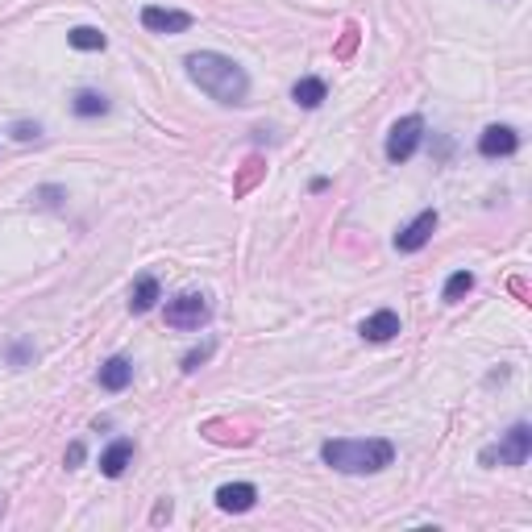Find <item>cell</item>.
Segmentation results:
<instances>
[{
  "mask_svg": "<svg viewBox=\"0 0 532 532\" xmlns=\"http://www.w3.org/2000/svg\"><path fill=\"white\" fill-rule=\"evenodd\" d=\"M258 167H262V162H258V158H250V162H245V175H242V183H237V192H245V187H250V183H254Z\"/></svg>",
  "mask_w": 532,
  "mask_h": 532,
  "instance_id": "obj_19",
  "label": "cell"
},
{
  "mask_svg": "<svg viewBox=\"0 0 532 532\" xmlns=\"http://www.w3.org/2000/svg\"><path fill=\"white\" fill-rule=\"evenodd\" d=\"M436 233V212L433 208H424L420 217L411 220V225H403V229L395 233V250L399 254H416V250H424L428 245V237Z\"/></svg>",
  "mask_w": 532,
  "mask_h": 532,
  "instance_id": "obj_6",
  "label": "cell"
},
{
  "mask_svg": "<svg viewBox=\"0 0 532 532\" xmlns=\"http://www.w3.org/2000/svg\"><path fill=\"white\" fill-rule=\"evenodd\" d=\"M399 333V316L391 308H378L375 316H366L362 320V337L366 341H391Z\"/></svg>",
  "mask_w": 532,
  "mask_h": 532,
  "instance_id": "obj_11",
  "label": "cell"
},
{
  "mask_svg": "<svg viewBox=\"0 0 532 532\" xmlns=\"http://www.w3.org/2000/svg\"><path fill=\"white\" fill-rule=\"evenodd\" d=\"M424 142V117H403V121H395L391 125V133H387V158L391 162H408L411 154H416V145Z\"/></svg>",
  "mask_w": 532,
  "mask_h": 532,
  "instance_id": "obj_5",
  "label": "cell"
},
{
  "mask_svg": "<svg viewBox=\"0 0 532 532\" xmlns=\"http://www.w3.org/2000/svg\"><path fill=\"white\" fill-rule=\"evenodd\" d=\"M75 50H104V34H100L96 25H75L71 34H67Z\"/></svg>",
  "mask_w": 532,
  "mask_h": 532,
  "instance_id": "obj_16",
  "label": "cell"
},
{
  "mask_svg": "<svg viewBox=\"0 0 532 532\" xmlns=\"http://www.w3.org/2000/svg\"><path fill=\"white\" fill-rule=\"evenodd\" d=\"M208 353H212V341L200 345V350H192V353H183V370H200V362H208Z\"/></svg>",
  "mask_w": 532,
  "mask_h": 532,
  "instance_id": "obj_18",
  "label": "cell"
},
{
  "mask_svg": "<svg viewBox=\"0 0 532 532\" xmlns=\"http://www.w3.org/2000/svg\"><path fill=\"white\" fill-rule=\"evenodd\" d=\"M162 300V287H158V278L154 275H142L137 283H133V291H129V312H150L154 303Z\"/></svg>",
  "mask_w": 532,
  "mask_h": 532,
  "instance_id": "obj_12",
  "label": "cell"
},
{
  "mask_svg": "<svg viewBox=\"0 0 532 532\" xmlns=\"http://www.w3.org/2000/svg\"><path fill=\"white\" fill-rule=\"evenodd\" d=\"M470 287H474V275H470V270H458V275H449L445 291H441V300H445V303H458Z\"/></svg>",
  "mask_w": 532,
  "mask_h": 532,
  "instance_id": "obj_17",
  "label": "cell"
},
{
  "mask_svg": "<svg viewBox=\"0 0 532 532\" xmlns=\"http://www.w3.org/2000/svg\"><path fill=\"white\" fill-rule=\"evenodd\" d=\"M320 458L341 474H378L395 461V445L387 436H337L320 445Z\"/></svg>",
  "mask_w": 532,
  "mask_h": 532,
  "instance_id": "obj_2",
  "label": "cell"
},
{
  "mask_svg": "<svg viewBox=\"0 0 532 532\" xmlns=\"http://www.w3.org/2000/svg\"><path fill=\"white\" fill-rule=\"evenodd\" d=\"M37 125H17V129H12V137H21V142H29V137H37Z\"/></svg>",
  "mask_w": 532,
  "mask_h": 532,
  "instance_id": "obj_20",
  "label": "cell"
},
{
  "mask_svg": "<svg viewBox=\"0 0 532 532\" xmlns=\"http://www.w3.org/2000/svg\"><path fill=\"white\" fill-rule=\"evenodd\" d=\"M133 383V362L129 358H109L100 366V387L104 391H125Z\"/></svg>",
  "mask_w": 532,
  "mask_h": 532,
  "instance_id": "obj_13",
  "label": "cell"
},
{
  "mask_svg": "<svg viewBox=\"0 0 532 532\" xmlns=\"http://www.w3.org/2000/svg\"><path fill=\"white\" fill-rule=\"evenodd\" d=\"M208 316H212V308H208V300L200 291H183V295L167 300V325L170 328H200V325H208Z\"/></svg>",
  "mask_w": 532,
  "mask_h": 532,
  "instance_id": "obj_4",
  "label": "cell"
},
{
  "mask_svg": "<svg viewBox=\"0 0 532 532\" xmlns=\"http://www.w3.org/2000/svg\"><path fill=\"white\" fill-rule=\"evenodd\" d=\"M79 461H84V445H79V441H75V445L67 449V466H79Z\"/></svg>",
  "mask_w": 532,
  "mask_h": 532,
  "instance_id": "obj_21",
  "label": "cell"
},
{
  "mask_svg": "<svg viewBox=\"0 0 532 532\" xmlns=\"http://www.w3.org/2000/svg\"><path fill=\"white\" fill-rule=\"evenodd\" d=\"M167 516H170V499H162V503L154 508V520H167Z\"/></svg>",
  "mask_w": 532,
  "mask_h": 532,
  "instance_id": "obj_23",
  "label": "cell"
},
{
  "mask_svg": "<svg viewBox=\"0 0 532 532\" xmlns=\"http://www.w3.org/2000/svg\"><path fill=\"white\" fill-rule=\"evenodd\" d=\"M187 75H192L200 92L217 100V104H245L250 96V75L229 59V54H217V50H195L187 54Z\"/></svg>",
  "mask_w": 532,
  "mask_h": 532,
  "instance_id": "obj_1",
  "label": "cell"
},
{
  "mask_svg": "<svg viewBox=\"0 0 532 532\" xmlns=\"http://www.w3.org/2000/svg\"><path fill=\"white\" fill-rule=\"evenodd\" d=\"M142 25H145V29H154V34H187V29H192V12L162 9V4H145V9H142Z\"/></svg>",
  "mask_w": 532,
  "mask_h": 532,
  "instance_id": "obj_7",
  "label": "cell"
},
{
  "mask_svg": "<svg viewBox=\"0 0 532 532\" xmlns=\"http://www.w3.org/2000/svg\"><path fill=\"white\" fill-rule=\"evenodd\" d=\"M520 150V133L511 125H486L483 137H478V154L483 158H508Z\"/></svg>",
  "mask_w": 532,
  "mask_h": 532,
  "instance_id": "obj_8",
  "label": "cell"
},
{
  "mask_svg": "<svg viewBox=\"0 0 532 532\" xmlns=\"http://www.w3.org/2000/svg\"><path fill=\"white\" fill-rule=\"evenodd\" d=\"M254 499H258V491L250 483H225L217 491V508L220 511H250Z\"/></svg>",
  "mask_w": 532,
  "mask_h": 532,
  "instance_id": "obj_10",
  "label": "cell"
},
{
  "mask_svg": "<svg viewBox=\"0 0 532 532\" xmlns=\"http://www.w3.org/2000/svg\"><path fill=\"white\" fill-rule=\"evenodd\" d=\"M353 42H358V29H353V25H350V29H345V42H341V54H350V50H353Z\"/></svg>",
  "mask_w": 532,
  "mask_h": 532,
  "instance_id": "obj_22",
  "label": "cell"
},
{
  "mask_svg": "<svg viewBox=\"0 0 532 532\" xmlns=\"http://www.w3.org/2000/svg\"><path fill=\"white\" fill-rule=\"evenodd\" d=\"M325 96H328V87H325V79H316V75H303L300 84L291 87V100H295L300 109H320Z\"/></svg>",
  "mask_w": 532,
  "mask_h": 532,
  "instance_id": "obj_14",
  "label": "cell"
},
{
  "mask_svg": "<svg viewBox=\"0 0 532 532\" xmlns=\"http://www.w3.org/2000/svg\"><path fill=\"white\" fill-rule=\"evenodd\" d=\"M528 453H532V428L528 424H511L508 433H503V441H499V445H486L483 453H478V461H483V466H524V461H528Z\"/></svg>",
  "mask_w": 532,
  "mask_h": 532,
  "instance_id": "obj_3",
  "label": "cell"
},
{
  "mask_svg": "<svg viewBox=\"0 0 532 532\" xmlns=\"http://www.w3.org/2000/svg\"><path fill=\"white\" fill-rule=\"evenodd\" d=\"M71 109H75V117H104L109 112V96H100V92H75Z\"/></svg>",
  "mask_w": 532,
  "mask_h": 532,
  "instance_id": "obj_15",
  "label": "cell"
},
{
  "mask_svg": "<svg viewBox=\"0 0 532 532\" xmlns=\"http://www.w3.org/2000/svg\"><path fill=\"white\" fill-rule=\"evenodd\" d=\"M129 466H133V441L129 436H117V441L100 453V474H104V478H121Z\"/></svg>",
  "mask_w": 532,
  "mask_h": 532,
  "instance_id": "obj_9",
  "label": "cell"
}]
</instances>
